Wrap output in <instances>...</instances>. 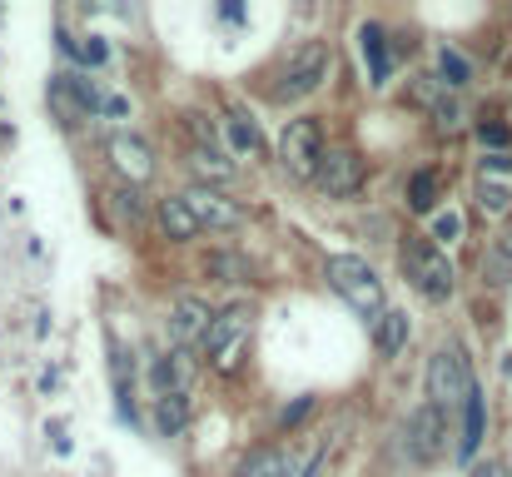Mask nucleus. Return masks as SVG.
I'll list each match as a JSON object with an SVG mask.
<instances>
[{
    "label": "nucleus",
    "instance_id": "bb28decb",
    "mask_svg": "<svg viewBox=\"0 0 512 477\" xmlns=\"http://www.w3.org/2000/svg\"><path fill=\"white\" fill-rule=\"evenodd\" d=\"M214 269H219V274H229L234 284L244 279V264H239V259H229V254H219V259H214Z\"/></svg>",
    "mask_w": 512,
    "mask_h": 477
},
{
    "label": "nucleus",
    "instance_id": "2eb2a0df",
    "mask_svg": "<svg viewBox=\"0 0 512 477\" xmlns=\"http://www.w3.org/2000/svg\"><path fill=\"white\" fill-rule=\"evenodd\" d=\"M299 473V463H294V453H284V448H264V453H254L239 477H294Z\"/></svg>",
    "mask_w": 512,
    "mask_h": 477
},
{
    "label": "nucleus",
    "instance_id": "20e7f679",
    "mask_svg": "<svg viewBox=\"0 0 512 477\" xmlns=\"http://www.w3.org/2000/svg\"><path fill=\"white\" fill-rule=\"evenodd\" d=\"M473 393H478V388H473V368H468L463 348H458V343L438 348V353L428 358V403H438V408L448 413V408L468 403Z\"/></svg>",
    "mask_w": 512,
    "mask_h": 477
},
{
    "label": "nucleus",
    "instance_id": "0eeeda50",
    "mask_svg": "<svg viewBox=\"0 0 512 477\" xmlns=\"http://www.w3.org/2000/svg\"><path fill=\"white\" fill-rule=\"evenodd\" d=\"M403 448H408V458L423 463V468L438 463L443 448H448V413H443L438 403L413 408V418H408V428H403Z\"/></svg>",
    "mask_w": 512,
    "mask_h": 477
},
{
    "label": "nucleus",
    "instance_id": "ddd939ff",
    "mask_svg": "<svg viewBox=\"0 0 512 477\" xmlns=\"http://www.w3.org/2000/svg\"><path fill=\"white\" fill-rule=\"evenodd\" d=\"M160 229L170 234L174 244H184V239H194L204 224H199V214L189 209V199L179 194V199H165V204H160Z\"/></svg>",
    "mask_w": 512,
    "mask_h": 477
},
{
    "label": "nucleus",
    "instance_id": "f257e3e1",
    "mask_svg": "<svg viewBox=\"0 0 512 477\" xmlns=\"http://www.w3.org/2000/svg\"><path fill=\"white\" fill-rule=\"evenodd\" d=\"M324 274H329L334 294H339L358 318H373V323H378V318L388 314V309H383V279H378L363 259H353V254H334Z\"/></svg>",
    "mask_w": 512,
    "mask_h": 477
},
{
    "label": "nucleus",
    "instance_id": "f03ea898",
    "mask_svg": "<svg viewBox=\"0 0 512 477\" xmlns=\"http://www.w3.org/2000/svg\"><path fill=\"white\" fill-rule=\"evenodd\" d=\"M249 338H254V309L249 304H229L224 314H214V328L204 338V353H209V368L219 373H234L249 353Z\"/></svg>",
    "mask_w": 512,
    "mask_h": 477
},
{
    "label": "nucleus",
    "instance_id": "f3484780",
    "mask_svg": "<svg viewBox=\"0 0 512 477\" xmlns=\"http://www.w3.org/2000/svg\"><path fill=\"white\" fill-rule=\"evenodd\" d=\"M155 423H160V433H170V438L184 428V423H189V403H184V393H165V398H160Z\"/></svg>",
    "mask_w": 512,
    "mask_h": 477
},
{
    "label": "nucleus",
    "instance_id": "7ed1b4c3",
    "mask_svg": "<svg viewBox=\"0 0 512 477\" xmlns=\"http://www.w3.org/2000/svg\"><path fill=\"white\" fill-rule=\"evenodd\" d=\"M329 70H334V50H329L324 40H304V45L284 60L279 85H274V100H304V95H314V90L329 80Z\"/></svg>",
    "mask_w": 512,
    "mask_h": 477
},
{
    "label": "nucleus",
    "instance_id": "9d476101",
    "mask_svg": "<svg viewBox=\"0 0 512 477\" xmlns=\"http://www.w3.org/2000/svg\"><path fill=\"white\" fill-rule=\"evenodd\" d=\"M184 199H189V209L199 214V224H204V229H239V219H244V214H239V204H234V199H224L214 184H194Z\"/></svg>",
    "mask_w": 512,
    "mask_h": 477
},
{
    "label": "nucleus",
    "instance_id": "6ab92c4d",
    "mask_svg": "<svg viewBox=\"0 0 512 477\" xmlns=\"http://www.w3.org/2000/svg\"><path fill=\"white\" fill-rule=\"evenodd\" d=\"M363 55L373 60V85H383V75H388V55H383V30H378V25H363Z\"/></svg>",
    "mask_w": 512,
    "mask_h": 477
},
{
    "label": "nucleus",
    "instance_id": "b1692460",
    "mask_svg": "<svg viewBox=\"0 0 512 477\" xmlns=\"http://www.w3.org/2000/svg\"><path fill=\"white\" fill-rule=\"evenodd\" d=\"M458 234H463V219H458V214H453V209H448V214H438V219H433V239H458Z\"/></svg>",
    "mask_w": 512,
    "mask_h": 477
},
{
    "label": "nucleus",
    "instance_id": "39448f33",
    "mask_svg": "<svg viewBox=\"0 0 512 477\" xmlns=\"http://www.w3.org/2000/svg\"><path fill=\"white\" fill-rule=\"evenodd\" d=\"M403 274L413 279V289L423 294V299H448L453 294V264H448V254L433 244V239H413L408 249H403Z\"/></svg>",
    "mask_w": 512,
    "mask_h": 477
},
{
    "label": "nucleus",
    "instance_id": "c85d7f7f",
    "mask_svg": "<svg viewBox=\"0 0 512 477\" xmlns=\"http://www.w3.org/2000/svg\"><path fill=\"white\" fill-rule=\"evenodd\" d=\"M473 477H508V473H503L498 463H483V468H478V473H473Z\"/></svg>",
    "mask_w": 512,
    "mask_h": 477
},
{
    "label": "nucleus",
    "instance_id": "6e6552de",
    "mask_svg": "<svg viewBox=\"0 0 512 477\" xmlns=\"http://www.w3.org/2000/svg\"><path fill=\"white\" fill-rule=\"evenodd\" d=\"M329 199H353L358 189H363V159L353 155V150H329L324 164H319V179H314Z\"/></svg>",
    "mask_w": 512,
    "mask_h": 477
},
{
    "label": "nucleus",
    "instance_id": "a211bd4d",
    "mask_svg": "<svg viewBox=\"0 0 512 477\" xmlns=\"http://www.w3.org/2000/svg\"><path fill=\"white\" fill-rule=\"evenodd\" d=\"M408 204H413L418 214H428V209L438 204V174H433V169H418V174L408 179Z\"/></svg>",
    "mask_w": 512,
    "mask_h": 477
},
{
    "label": "nucleus",
    "instance_id": "412c9836",
    "mask_svg": "<svg viewBox=\"0 0 512 477\" xmlns=\"http://www.w3.org/2000/svg\"><path fill=\"white\" fill-rule=\"evenodd\" d=\"M194 169H199V174H214V179H229V174H234V164L219 155L214 145H194Z\"/></svg>",
    "mask_w": 512,
    "mask_h": 477
},
{
    "label": "nucleus",
    "instance_id": "4be33fe9",
    "mask_svg": "<svg viewBox=\"0 0 512 477\" xmlns=\"http://www.w3.org/2000/svg\"><path fill=\"white\" fill-rule=\"evenodd\" d=\"M478 204H483L488 214H508V209H512V194H508V189H503V184H493V179H483V184H478Z\"/></svg>",
    "mask_w": 512,
    "mask_h": 477
},
{
    "label": "nucleus",
    "instance_id": "393cba45",
    "mask_svg": "<svg viewBox=\"0 0 512 477\" xmlns=\"http://www.w3.org/2000/svg\"><path fill=\"white\" fill-rule=\"evenodd\" d=\"M433 115H438V130H458V120H463V110H458L453 100H443Z\"/></svg>",
    "mask_w": 512,
    "mask_h": 477
},
{
    "label": "nucleus",
    "instance_id": "a878e982",
    "mask_svg": "<svg viewBox=\"0 0 512 477\" xmlns=\"http://www.w3.org/2000/svg\"><path fill=\"white\" fill-rule=\"evenodd\" d=\"M508 125H483V145H498V155H503V145H508Z\"/></svg>",
    "mask_w": 512,
    "mask_h": 477
},
{
    "label": "nucleus",
    "instance_id": "423d86ee",
    "mask_svg": "<svg viewBox=\"0 0 512 477\" xmlns=\"http://www.w3.org/2000/svg\"><path fill=\"white\" fill-rule=\"evenodd\" d=\"M324 135L314 120H289L284 135H279V164L289 179H319V164H324Z\"/></svg>",
    "mask_w": 512,
    "mask_h": 477
},
{
    "label": "nucleus",
    "instance_id": "f8f14e48",
    "mask_svg": "<svg viewBox=\"0 0 512 477\" xmlns=\"http://www.w3.org/2000/svg\"><path fill=\"white\" fill-rule=\"evenodd\" d=\"M483 279L493 289H508L512 284V219L488 239V254H483Z\"/></svg>",
    "mask_w": 512,
    "mask_h": 477
},
{
    "label": "nucleus",
    "instance_id": "1a4fd4ad",
    "mask_svg": "<svg viewBox=\"0 0 512 477\" xmlns=\"http://www.w3.org/2000/svg\"><path fill=\"white\" fill-rule=\"evenodd\" d=\"M209 328H214V314H209V304H204V299H194V294L174 299V309H170V338L179 343V348H194V343H204V338H209Z\"/></svg>",
    "mask_w": 512,
    "mask_h": 477
},
{
    "label": "nucleus",
    "instance_id": "aec40b11",
    "mask_svg": "<svg viewBox=\"0 0 512 477\" xmlns=\"http://www.w3.org/2000/svg\"><path fill=\"white\" fill-rule=\"evenodd\" d=\"M229 135H234V150H244V155H264V140H259V125H254V120L234 115V120H229Z\"/></svg>",
    "mask_w": 512,
    "mask_h": 477
},
{
    "label": "nucleus",
    "instance_id": "9b49d317",
    "mask_svg": "<svg viewBox=\"0 0 512 477\" xmlns=\"http://www.w3.org/2000/svg\"><path fill=\"white\" fill-rule=\"evenodd\" d=\"M110 159H115V169H120L130 184H145V179L155 174V155H150V145H145L140 135H115V140H110Z\"/></svg>",
    "mask_w": 512,
    "mask_h": 477
},
{
    "label": "nucleus",
    "instance_id": "5701e85b",
    "mask_svg": "<svg viewBox=\"0 0 512 477\" xmlns=\"http://www.w3.org/2000/svg\"><path fill=\"white\" fill-rule=\"evenodd\" d=\"M438 65H443V85H463V80H468V65H463V55H458V50H443V60H438Z\"/></svg>",
    "mask_w": 512,
    "mask_h": 477
},
{
    "label": "nucleus",
    "instance_id": "cd10ccee",
    "mask_svg": "<svg viewBox=\"0 0 512 477\" xmlns=\"http://www.w3.org/2000/svg\"><path fill=\"white\" fill-rule=\"evenodd\" d=\"M115 199H120V209H125V214H130V219H135V214H140V194H135V189H120V194H115Z\"/></svg>",
    "mask_w": 512,
    "mask_h": 477
},
{
    "label": "nucleus",
    "instance_id": "4468645a",
    "mask_svg": "<svg viewBox=\"0 0 512 477\" xmlns=\"http://www.w3.org/2000/svg\"><path fill=\"white\" fill-rule=\"evenodd\" d=\"M373 348H378L383 358H398V353L408 348V314H403V309H388V314L373 323Z\"/></svg>",
    "mask_w": 512,
    "mask_h": 477
},
{
    "label": "nucleus",
    "instance_id": "dca6fc26",
    "mask_svg": "<svg viewBox=\"0 0 512 477\" xmlns=\"http://www.w3.org/2000/svg\"><path fill=\"white\" fill-rule=\"evenodd\" d=\"M483 423H488V413H483V393H473V398L463 403V443H458L463 458L478 453V443H483Z\"/></svg>",
    "mask_w": 512,
    "mask_h": 477
}]
</instances>
